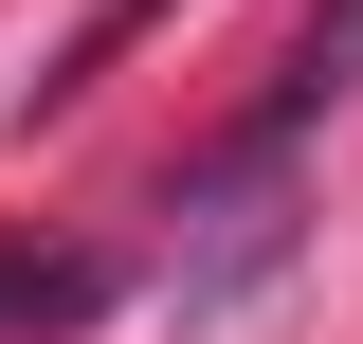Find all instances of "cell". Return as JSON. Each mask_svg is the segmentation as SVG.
<instances>
[{
	"label": "cell",
	"mask_w": 363,
	"mask_h": 344,
	"mask_svg": "<svg viewBox=\"0 0 363 344\" xmlns=\"http://www.w3.org/2000/svg\"><path fill=\"white\" fill-rule=\"evenodd\" d=\"M91 308H109V254H73V236H0V344H73Z\"/></svg>",
	"instance_id": "1"
}]
</instances>
